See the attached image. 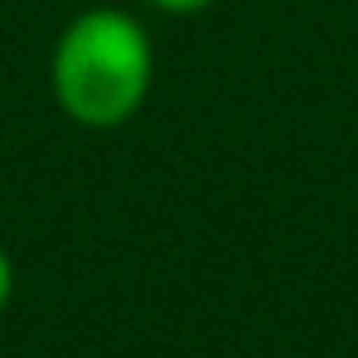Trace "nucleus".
<instances>
[{
	"instance_id": "f257e3e1",
	"label": "nucleus",
	"mask_w": 358,
	"mask_h": 358,
	"mask_svg": "<svg viewBox=\"0 0 358 358\" xmlns=\"http://www.w3.org/2000/svg\"><path fill=\"white\" fill-rule=\"evenodd\" d=\"M152 87V37L124 10H83L51 51L55 106L83 129L134 120Z\"/></svg>"
},
{
	"instance_id": "f03ea898",
	"label": "nucleus",
	"mask_w": 358,
	"mask_h": 358,
	"mask_svg": "<svg viewBox=\"0 0 358 358\" xmlns=\"http://www.w3.org/2000/svg\"><path fill=\"white\" fill-rule=\"evenodd\" d=\"M152 10H166V14H202V10H211L216 0H148Z\"/></svg>"
},
{
	"instance_id": "7ed1b4c3",
	"label": "nucleus",
	"mask_w": 358,
	"mask_h": 358,
	"mask_svg": "<svg viewBox=\"0 0 358 358\" xmlns=\"http://www.w3.org/2000/svg\"><path fill=\"white\" fill-rule=\"evenodd\" d=\"M10 294H14V266L5 257V248H0V308L10 303Z\"/></svg>"
}]
</instances>
